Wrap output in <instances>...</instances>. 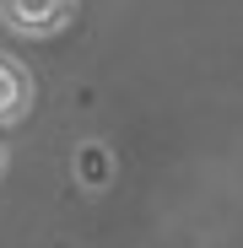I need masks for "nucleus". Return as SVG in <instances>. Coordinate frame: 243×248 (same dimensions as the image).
I'll return each mask as SVG.
<instances>
[{"label": "nucleus", "mask_w": 243, "mask_h": 248, "mask_svg": "<svg viewBox=\"0 0 243 248\" xmlns=\"http://www.w3.org/2000/svg\"><path fill=\"white\" fill-rule=\"evenodd\" d=\"M0 168H6V146H0Z\"/></svg>", "instance_id": "nucleus-4"}, {"label": "nucleus", "mask_w": 243, "mask_h": 248, "mask_svg": "<svg viewBox=\"0 0 243 248\" xmlns=\"http://www.w3.org/2000/svg\"><path fill=\"white\" fill-rule=\"evenodd\" d=\"M27 97H32L27 70H22L16 60H6V54H0V124H16V119L27 113Z\"/></svg>", "instance_id": "nucleus-2"}, {"label": "nucleus", "mask_w": 243, "mask_h": 248, "mask_svg": "<svg viewBox=\"0 0 243 248\" xmlns=\"http://www.w3.org/2000/svg\"><path fill=\"white\" fill-rule=\"evenodd\" d=\"M70 11H76V0H0L6 27L22 32V38H49V32H60V27L70 22Z\"/></svg>", "instance_id": "nucleus-1"}, {"label": "nucleus", "mask_w": 243, "mask_h": 248, "mask_svg": "<svg viewBox=\"0 0 243 248\" xmlns=\"http://www.w3.org/2000/svg\"><path fill=\"white\" fill-rule=\"evenodd\" d=\"M76 178H81V184H103V178H108V151H103L97 140H87V146L76 151Z\"/></svg>", "instance_id": "nucleus-3"}]
</instances>
